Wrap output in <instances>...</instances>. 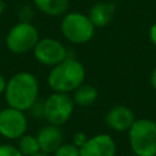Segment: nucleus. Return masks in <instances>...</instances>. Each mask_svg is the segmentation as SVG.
Instances as JSON below:
<instances>
[{
	"mask_svg": "<svg viewBox=\"0 0 156 156\" xmlns=\"http://www.w3.org/2000/svg\"><path fill=\"white\" fill-rule=\"evenodd\" d=\"M4 95L10 107L24 112L30 110L38 101L39 95V83L37 77L26 71L15 73L7 80Z\"/></svg>",
	"mask_w": 156,
	"mask_h": 156,
	"instance_id": "obj_1",
	"label": "nucleus"
},
{
	"mask_svg": "<svg viewBox=\"0 0 156 156\" xmlns=\"http://www.w3.org/2000/svg\"><path fill=\"white\" fill-rule=\"evenodd\" d=\"M85 80V68L74 57H66L63 61L51 67L48 76V84L52 91L69 94L73 93Z\"/></svg>",
	"mask_w": 156,
	"mask_h": 156,
	"instance_id": "obj_2",
	"label": "nucleus"
},
{
	"mask_svg": "<svg viewBox=\"0 0 156 156\" xmlns=\"http://www.w3.org/2000/svg\"><path fill=\"white\" fill-rule=\"evenodd\" d=\"M129 146L135 156L156 155V123L150 118H136L128 130Z\"/></svg>",
	"mask_w": 156,
	"mask_h": 156,
	"instance_id": "obj_3",
	"label": "nucleus"
},
{
	"mask_svg": "<svg viewBox=\"0 0 156 156\" xmlns=\"http://www.w3.org/2000/svg\"><path fill=\"white\" fill-rule=\"evenodd\" d=\"M60 29L66 40L72 44H85L95 33V27L88 15L82 12H66L62 16Z\"/></svg>",
	"mask_w": 156,
	"mask_h": 156,
	"instance_id": "obj_4",
	"label": "nucleus"
},
{
	"mask_svg": "<svg viewBox=\"0 0 156 156\" xmlns=\"http://www.w3.org/2000/svg\"><path fill=\"white\" fill-rule=\"evenodd\" d=\"M73 110V99L65 93L54 91L43 101V117L49 124L57 127H61L69 121Z\"/></svg>",
	"mask_w": 156,
	"mask_h": 156,
	"instance_id": "obj_5",
	"label": "nucleus"
},
{
	"mask_svg": "<svg viewBox=\"0 0 156 156\" xmlns=\"http://www.w3.org/2000/svg\"><path fill=\"white\" fill-rule=\"evenodd\" d=\"M39 39V32L32 22H18L7 32L5 45L9 51L21 55L33 50Z\"/></svg>",
	"mask_w": 156,
	"mask_h": 156,
	"instance_id": "obj_6",
	"label": "nucleus"
},
{
	"mask_svg": "<svg viewBox=\"0 0 156 156\" xmlns=\"http://www.w3.org/2000/svg\"><path fill=\"white\" fill-rule=\"evenodd\" d=\"M28 119L24 111L6 107L0 111V135L10 140H17L27 133Z\"/></svg>",
	"mask_w": 156,
	"mask_h": 156,
	"instance_id": "obj_7",
	"label": "nucleus"
},
{
	"mask_svg": "<svg viewBox=\"0 0 156 156\" xmlns=\"http://www.w3.org/2000/svg\"><path fill=\"white\" fill-rule=\"evenodd\" d=\"M66 46L55 38H43L39 39L33 49V55L35 60L46 67H54L61 61H63L67 55Z\"/></svg>",
	"mask_w": 156,
	"mask_h": 156,
	"instance_id": "obj_8",
	"label": "nucleus"
},
{
	"mask_svg": "<svg viewBox=\"0 0 156 156\" xmlns=\"http://www.w3.org/2000/svg\"><path fill=\"white\" fill-rule=\"evenodd\" d=\"M79 150L80 156H116L117 145L111 135L96 134L88 138Z\"/></svg>",
	"mask_w": 156,
	"mask_h": 156,
	"instance_id": "obj_9",
	"label": "nucleus"
},
{
	"mask_svg": "<svg viewBox=\"0 0 156 156\" xmlns=\"http://www.w3.org/2000/svg\"><path fill=\"white\" fill-rule=\"evenodd\" d=\"M135 119L133 110L124 105L113 106L107 111L105 117L108 128L116 132H128Z\"/></svg>",
	"mask_w": 156,
	"mask_h": 156,
	"instance_id": "obj_10",
	"label": "nucleus"
},
{
	"mask_svg": "<svg viewBox=\"0 0 156 156\" xmlns=\"http://www.w3.org/2000/svg\"><path fill=\"white\" fill-rule=\"evenodd\" d=\"M37 139L39 143V147L41 152L48 155H52L58 146L63 144V134L60 127L54 124H48L40 128L37 133Z\"/></svg>",
	"mask_w": 156,
	"mask_h": 156,
	"instance_id": "obj_11",
	"label": "nucleus"
},
{
	"mask_svg": "<svg viewBox=\"0 0 156 156\" xmlns=\"http://www.w3.org/2000/svg\"><path fill=\"white\" fill-rule=\"evenodd\" d=\"M115 10H116L115 4L107 1H100L91 6L88 17L95 28H102L111 22L115 15Z\"/></svg>",
	"mask_w": 156,
	"mask_h": 156,
	"instance_id": "obj_12",
	"label": "nucleus"
},
{
	"mask_svg": "<svg viewBox=\"0 0 156 156\" xmlns=\"http://www.w3.org/2000/svg\"><path fill=\"white\" fill-rule=\"evenodd\" d=\"M35 7L51 17L63 16L69 7V0H33Z\"/></svg>",
	"mask_w": 156,
	"mask_h": 156,
	"instance_id": "obj_13",
	"label": "nucleus"
},
{
	"mask_svg": "<svg viewBox=\"0 0 156 156\" xmlns=\"http://www.w3.org/2000/svg\"><path fill=\"white\" fill-rule=\"evenodd\" d=\"M99 96L98 89L91 85V84H80L73 93H72V99L74 105L82 106V107H88L91 106Z\"/></svg>",
	"mask_w": 156,
	"mask_h": 156,
	"instance_id": "obj_14",
	"label": "nucleus"
},
{
	"mask_svg": "<svg viewBox=\"0 0 156 156\" xmlns=\"http://www.w3.org/2000/svg\"><path fill=\"white\" fill-rule=\"evenodd\" d=\"M16 146L18 147V150L22 152L23 156H33V155L40 152V147H39L37 136L27 134V133L17 139Z\"/></svg>",
	"mask_w": 156,
	"mask_h": 156,
	"instance_id": "obj_15",
	"label": "nucleus"
},
{
	"mask_svg": "<svg viewBox=\"0 0 156 156\" xmlns=\"http://www.w3.org/2000/svg\"><path fill=\"white\" fill-rule=\"evenodd\" d=\"M52 156H80V150L73 143H63L52 154Z\"/></svg>",
	"mask_w": 156,
	"mask_h": 156,
	"instance_id": "obj_16",
	"label": "nucleus"
},
{
	"mask_svg": "<svg viewBox=\"0 0 156 156\" xmlns=\"http://www.w3.org/2000/svg\"><path fill=\"white\" fill-rule=\"evenodd\" d=\"M0 156H23L17 146L12 144H0Z\"/></svg>",
	"mask_w": 156,
	"mask_h": 156,
	"instance_id": "obj_17",
	"label": "nucleus"
},
{
	"mask_svg": "<svg viewBox=\"0 0 156 156\" xmlns=\"http://www.w3.org/2000/svg\"><path fill=\"white\" fill-rule=\"evenodd\" d=\"M33 17H34V11H33V9L30 6L26 5V6L20 9V11H18L20 22H32Z\"/></svg>",
	"mask_w": 156,
	"mask_h": 156,
	"instance_id": "obj_18",
	"label": "nucleus"
},
{
	"mask_svg": "<svg viewBox=\"0 0 156 156\" xmlns=\"http://www.w3.org/2000/svg\"><path fill=\"white\" fill-rule=\"evenodd\" d=\"M88 135L84 133V132H77L74 135H73V140H72V143L74 144V145H77L78 147H80V146H83L84 145V143L88 140Z\"/></svg>",
	"mask_w": 156,
	"mask_h": 156,
	"instance_id": "obj_19",
	"label": "nucleus"
},
{
	"mask_svg": "<svg viewBox=\"0 0 156 156\" xmlns=\"http://www.w3.org/2000/svg\"><path fill=\"white\" fill-rule=\"evenodd\" d=\"M149 38L150 41L156 46V23H154L149 29Z\"/></svg>",
	"mask_w": 156,
	"mask_h": 156,
	"instance_id": "obj_20",
	"label": "nucleus"
},
{
	"mask_svg": "<svg viewBox=\"0 0 156 156\" xmlns=\"http://www.w3.org/2000/svg\"><path fill=\"white\" fill-rule=\"evenodd\" d=\"M150 83H151L152 89L156 91V66H155V68H154L152 72H151V76H150Z\"/></svg>",
	"mask_w": 156,
	"mask_h": 156,
	"instance_id": "obj_21",
	"label": "nucleus"
},
{
	"mask_svg": "<svg viewBox=\"0 0 156 156\" xmlns=\"http://www.w3.org/2000/svg\"><path fill=\"white\" fill-rule=\"evenodd\" d=\"M6 83H7V80H6V79H5V77L0 73V95H1V94H4L5 88H6Z\"/></svg>",
	"mask_w": 156,
	"mask_h": 156,
	"instance_id": "obj_22",
	"label": "nucleus"
},
{
	"mask_svg": "<svg viewBox=\"0 0 156 156\" xmlns=\"http://www.w3.org/2000/svg\"><path fill=\"white\" fill-rule=\"evenodd\" d=\"M5 1L4 0H0V16L4 13V11H5Z\"/></svg>",
	"mask_w": 156,
	"mask_h": 156,
	"instance_id": "obj_23",
	"label": "nucleus"
},
{
	"mask_svg": "<svg viewBox=\"0 0 156 156\" xmlns=\"http://www.w3.org/2000/svg\"><path fill=\"white\" fill-rule=\"evenodd\" d=\"M33 156H51V155H48V154H45V152H38V154H35V155H33Z\"/></svg>",
	"mask_w": 156,
	"mask_h": 156,
	"instance_id": "obj_24",
	"label": "nucleus"
},
{
	"mask_svg": "<svg viewBox=\"0 0 156 156\" xmlns=\"http://www.w3.org/2000/svg\"><path fill=\"white\" fill-rule=\"evenodd\" d=\"M1 110H2V107H1V104H0V111H1Z\"/></svg>",
	"mask_w": 156,
	"mask_h": 156,
	"instance_id": "obj_25",
	"label": "nucleus"
},
{
	"mask_svg": "<svg viewBox=\"0 0 156 156\" xmlns=\"http://www.w3.org/2000/svg\"><path fill=\"white\" fill-rule=\"evenodd\" d=\"M155 123H156V118H155Z\"/></svg>",
	"mask_w": 156,
	"mask_h": 156,
	"instance_id": "obj_26",
	"label": "nucleus"
},
{
	"mask_svg": "<svg viewBox=\"0 0 156 156\" xmlns=\"http://www.w3.org/2000/svg\"><path fill=\"white\" fill-rule=\"evenodd\" d=\"M155 156H156V155H155Z\"/></svg>",
	"mask_w": 156,
	"mask_h": 156,
	"instance_id": "obj_27",
	"label": "nucleus"
}]
</instances>
